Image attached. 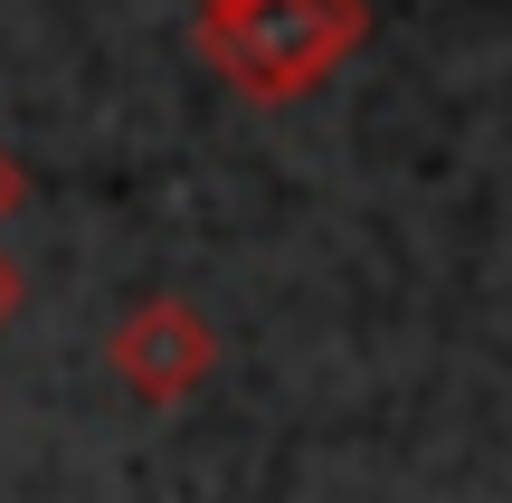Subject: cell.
I'll use <instances>...</instances> for the list:
<instances>
[{"label": "cell", "instance_id": "obj_1", "mask_svg": "<svg viewBox=\"0 0 512 503\" xmlns=\"http://www.w3.org/2000/svg\"><path fill=\"white\" fill-rule=\"evenodd\" d=\"M361 38V0H238L219 10V57L256 95H294Z\"/></svg>", "mask_w": 512, "mask_h": 503}, {"label": "cell", "instance_id": "obj_2", "mask_svg": "<svg viewBox=\"0 0 512 503\" xmlns=\"http://www.w3.org/2000/svg\"><path fill=\"white\" fill-rule=\"evenodd\" d=\"M209 361H219V342H209V323L190 314V304H133L124 323H114V371L133 380L143 399H190L209 380Z\"/></svg>", "mask_w": 512, "mask_h": 503}, {"label": "cell", "instance_id": "obj_3", "mask_svg": "<svg viewBox=\"0 0 512 503\" xmlns=\"http://www.w3.org/2000/svg\"><path fill=\"white\" fill-rule=\"evenodd\" d=\"M10 314H19V266L0 257V323H10Z\"/></svg>", "mask_w": 512, "mask_h": 503}, {"label": "cell", "instance_id": "obj_4", "mask_svg": "<svg viewBox=\"0 0 512 503\" xmlns=\"http://www.w3.org/2000/svg\"><path fill=\"white\" fill-rule=\"evenodd\" d=\"M10 200H19V162L0 152V209H10Z\"/></svg>", "mask_w": 512, "mask_h": 503}, {"label": "cell", "instance_id": "obj_5", "mask_svg": "<svg viewBox=\"0 0 512 503\" xmlns=\"http://www.w3.org/2000/svg\"><path fill=\"white\" fill-rule=\"evenodd\" d=\"M209 10H238V0H209Z\"/></svg>", "mask_w": 512, "mask_h": 503}]
</instances>
